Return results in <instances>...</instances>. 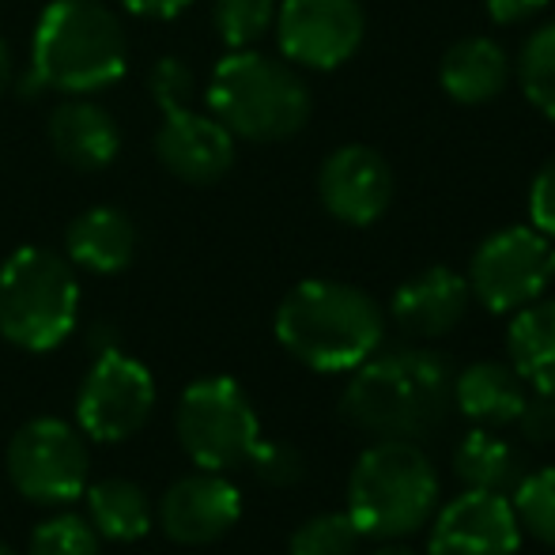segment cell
Segmentation results:
<instances>
[{"label": "cell", "mask_w": 555, "mask_h": 555, "mask_svg": "<svg viewBox=\"0 0 555 555\" xmlns=\"http://www.w3.org/2000/svg\"><path fill=\"white\" fill-rule=\"evenodd\" d=\"M453 363L431 348L374 351L351 371L340 416L374 442H424L453 412Z\"/></svg>", "instance_id": "6da1fadb"}, {"label": "cell", "mask_w": 555, "mask_h": 555, "mask_svg": "<svg viewBox=\"0 0 555 555\" xmlns=\"http://www.w3.org/2000/svg\"><path fill=\"white\" fill-rule=\"evenodd\" d=\"M382 307L363 287L340 280H302L276 310V340L292 359L322 374L356 371L382 348Z\"/></svg>", "instance_id": "7a4b0ae2"}, {"label": "cell", "mask_w": 555, "mask_h": 555, "mask_svg": "<svg viewBox=\"0 0 555 555\" xmlns=\"http://www.w3.org/2000/svg\"><path fill=\"white\" fill-rule=\"evenodd\" d=\"M121 20L99 0H53L35 27L30 83L35 88L91 95L125 76Z\"/></svg>", "instance_id": "3957f363"}, {"label": "cell", "mask_w": 555, "mask_h": 555, "mask_svg": "<svg viewBox=\"0 0 555 555\" xmlns=\"http://www.w3.org/2000/svg\"><path fill=\"white\" fill-rule=\"evenodd\" d=\"M439 473L416 442H374L348 476V518L371 541H401L431 521Z\"/></svg>", "instance_id": "277c9868"}, {"label": "cell", "mask_w": 555, "mask_h": 555, "mask_svg": "<svg viewBox=\"0 0 555 555\" xmlns=\"http://www.w3.org/2000/svg\"><path fill=\"white\" fill-rule=\"evenodd\" d=\"M212 117L231 129V137H246L257 144L287 140L307 125L310 91L292 65L264 57L254 50H231L216 65L208 88Z\"/></svg>", "instance_id": "5b68a950"}, {"label": "cell", "mask_w": 555, "mask_h": 555, "mask_svg": "<svg viewBox=\"0 0 555 555\" xmlns=\"http://www.w3.org/2000/svg\"><path fill=\"white\" fill-rule=\"evenodd\" d=\"M80 284L73 261L23 246L0 264V336L23 351H53L76 325Z\"/></svg>", "instance_id": "8992f818"}, {"label": "cell", "mask_w": 555, "mask_h": 555, "mask_svg": "<svg viewBox=\"0 0 555 555\" xmlns=\"http://www.w3.org/2000/svg\"><path fill=\"white\" fill-rule=\"evenodd\" d=\"M175 431L190 461L208 473H227L249 461L261 424L234 378H197L182 393L175 412Z\"/></svg>", "instance_id": "52a82bcc"}, {"label": "cell", "mask_w": 555, "mask_h": 555, "mask_svg": "<svg viewBox=\"0 0 555 555\" xmlns=\"http://www.w3.org/2000/svg\"><path fill=\"white\" fill-rule=\"evenodd\" d=\"M12 488L35 506H65L88 491L91 450L80 427L57 416L27 420L4 453Z\"/></svg>", "instance_id": "ba28073f"}, {"label": "cell", "mask_w": 555, "mask_h": 555, "mask_svg": "<svg viewBox=\"0 0 555 555\" xmlns=\"http://www.w3.org/2000/svg\"><path fill=\"white\" fill-rule=\"evenodd\" d=\"M552 284V242L537 227H506L476 246L468 261V292L491 314H518Z\"/></svg>", "instance_id": "9c48e42d"}, {"label": "cell", "mask_w": 555, "mask_h": 555, "mask_svg": "<svg viewBox=\"0 0 555 555\" xmlns=\"http://www.w3.org/2000/svg\"><path fill=\"white\" fill-rule=\"evenodd\" d=\"M155 409V382L140 359L106 348L83 374L76 393V427L88 442H121L147 424Z\"/></svg>", "instance_id": "30bf717a"}, {"label": "cell", "mask_w": 555, "mask_h": 555, "mask_svg": "<svg viewBox=\"0 0 555 555\" xmlns=\"http://www.w3.org/2000/svg\"><path fill=\"white\" fill-rule=\"evenodd\" d=\"M366 35L359 0H284L276 8V38L292 65L330 73L356 57Z\"/></svg>", "instance_id": "8fae6325"}, {"label": "cell", "mask_w": 555, "mask_h": 555, "mask_svg": "<svg viewBox=\"0 0 555 555\" xmlns=\"http://www.w3.org/2000/svg\"><path fill=\"white\" fill-rule=\"evenodd\" d=\"M431 518L427 555H518L521 548L518 514L499 491L465 488Z\"/></svg>", "instance_id": "7c38bea8"}, {"label": "cell", "mask_w": 555, "mask_h": 555, "mask_svg": "<svg viewBox=\"0 0 555 555\" xmlns=\"http://www.w3.org/2000/svg\"><path fill=\"white\" fill-rule=\"evenodd\" d=\"M318 197L333 220L371 227L393 201V167L366 144H344L318 170Z\"/></svg>", "instance_id": "4fadbf2b"}, {"label": "cell", "mask_w": 555, "mask_h": 555, "mask_svg": "<svg viewBox=\"0 0 555 555\" xmlns=\"http://www.w3.org/2000/svg\"><path fill=\"white\" fill-rule=\"evenodd\" d=\"M242 518V495L223 473H190L159 499V529L175 544H216Z\"/></svg>", "instance_id": "5bb4252c"}, {"label": "cell", "mask_w": 555, "mask_h": 555, "mask_svg": "<svg viewBox=\"0 0 555 555\" xmlns=\"http://www.w3.org/2000/svg\"><path fill=\"white\" fill-rule=\"evenodd\" d=\"M155 155L175 178L190 185H212L231 170L234 137L212 114H197L190 106L167 111L155 137Z\"/></svg>", "instance_id": "9a60e30c"}, {"label": "cell", "mask_w": 555, "mask_h": 555, "mask_svg": "<svg viewBox=\"0 0 555 555\" xmlns=\"http://www.w3.org/2000/svg\"><path fill=\"white\" fill-rule=\"evenodd\" d=\"M468 280L457 276L446 264H431V269L416 272L393 292L389 314H393L397 330L416 340H435L461 325L468 310Z\"/></svg>", "instance_id": "2e32d148"}, {"label": "cell", "mask_w": 555, "mask_h": 555, "mask_svg": "<svg viewBox=\"0 0 555 555\" xmlns=\"http://www.w3.org/2000/svg\"><path fill=\"white\" fill-rule=\"evenodd\" d=\"M529 386L511 363L480 359L453 374V409L468 416L476 427H511L518 420Z\"/></svg>", "instance_id": "e0dca14e"}, {"label": "cell", "mask_w": 555, "mask_h": 555, "mask_svg": "<svg viewBox=\"0 0 555 555\" xmlns=\"http://www.w3.org/2000/svg\"><path fill=\"white\" fill-rule=\"evenodd\" d=\"M50 144L68 167L103 170V167H111L117 147H121V129H117L114 114L103 111L99 103L73 99V103H61L57 111H53Z\"/></svg>", "instance_id": "ac0fdd59"}, {"label": "cell", "mask_w": 555, "mask_h": 555, "mask_svg": "<svg viewBox=\"0 0 555 555\" xmlns=\"http://www.w3.org/2000/svg\"><path fill=\"white\" fill-rule=\"evenodd\" d=\"M439 80L453 103L483 106L495 95H503L506 80H511V57L495 38L468 35L446 50Z\"/></svg>", "instance_id": "d6986e66"}, {"label": "cell", "mask_w": 555, "mask_h": 555, "mask_svg": "<svg viewBox=\"0 0 555 555\" xmlns=\"http://www.w3.org/2000/svg\"><path fill=\"white\" fill-rule=\"evenodd\" d=\"M65 254L80 269L111 276V272H121L137 254V227L121 208H88L68 227Z\"/></svg>", "instance_id": "ffe728a7"}, {"label": "cell", "mask_w": 555, "mask_h": 555, "mask_svg": "<svg viewBox=\"0 0 555 555\" xmlns=\"http://www.w3.org/2000/svg\"><path fill=\"white\" fill-rule=\"evenodd\" d=\"M511 366L533 386V393L555 397V299H537L514 314L506 330Z\"/></svg>", "instance_id": "44dd1931"}, {"label": "cell", "mask_w": 555, "mask_h": 555, "mask_svg": "<svg viewBox=\"0 0 555 555\" xmlns=\"http://www.w3.org/2000/svg\"><path fill=\"white\" fill-rule=\"evenodd\" d=\"M453 476L465 488L514 495V488L526 476V461H521L518 446L506 442L495 427H476L453 450Z\"/></svg>", "instance_id": "7402d4cb"}, {"label": "cell", "mask_w": 555, "mask_h": 555, "mask_svg": "<svg viewBox=\"0 0 555 555\" xmlns=\"http://www.w3.org/2000/svg\"><path fill=\"white\" fill-rule=\"evenodd\" d=\"M88 514L91 526L106 541H144L152 533V499L140 483L125 480V476H111V480L88 483Z\"/></svg>", "instance_id": "603a6c76"}, {"label": "cell", "mask_w": 555, "mask_h": 555, "mask_svg": "<svg viewBox=\"0 0 555 555\" xmlns=\"http://www.w3.org/2000/svg\"><path fill=\"white\" fill-rule=\"evenodd\" d=\"M518 80L529 103L555 121V23L526 38L518 53Z\"/></svg>", "instance_id": "cb8c5ba5"}, {"label": "cell", "mask_w": 555, "mask_h": 555, "mask_svg": "<svg viewBox=\"0 0 555 555\" xmlns=\"http://www.w3.org/2000/svg\"><path fill=\"white\" fill-rule=\"evenodd\" d=\"M511 506L526 533H533L541 544L555 548V465L521 476Z\"/></svg>", "instance_id": "d4e9b609"}, {"label": "cell", "mask_w": 555, "mask_h": 555, "mask_svg": "<svg viewBox=\"0 0 555 555\" xmlns=\"http://www.w3.org/2000/svg\"><path fill=\"white\" fill-rule=\"evenodd\" d=\"M276 23V0H216V30L227 50H254Z\"/></svg>", "instance_id": "484cf974"}, {"label": "cell", "mask_w": 555, "mask_h": 555, "mask_svg": "<svg viewBox=\"0 0 555 555\" xmlns=\"http://www.w3.org/2000/svg\"><path fill=\"white\" fill-rule=\"evenodd\" d=\"M363 533L356 529V521L344 514H314L292 533L287 552L292 555H356Z\"/></svg>", "instance_id": "4316f807"}, {"label": "cell", "mask_w": 555, "mask_h": 555, "mask_svg": "<svg viewBox=\"0 0 555 555\" xmlns=\"http://www.w3.org/2000/svg\"><path fill=\"white\" fill-rule=\"evenodd\" d=\"M27 555H103V548H99V533L88 518L57 514L30 533Z\"/></svg>", "instance_id": "83f0119b"}, {"label": "cell", "mask_w": 555, "mask_h": 555, "mask_svg": "<svg viewBox=\"0 0 555 555\" xmlns=\"http://www.w3.org/2000/svg\"><path fill=\"white\" fill-rule=\"evenodd\" d=\"M249 465H254L257 480H264L269 488H292L307 473V461L295 450L292 442H264L257 439L254 453H249Z\"/></svg>", "instance_id": "f1b7e54d"}, {"label": "cell", "mask_w": 555, "mask_h": 555, "mask_svg": "<svg viewBox=\"0 0 555 555\" xmlns=\"http://www.w3.org/2000/svg\"><path fill=\"white\" fill-rule=\"evenodd\" d=\"M147 83H152V99L163 106V114L190 106V95H193V73L185 68V61L163 57L159 65L152 68Z\"/></svg>", "instance_id": "f546056e"}, {"label": "cell", "mask_w": 555, "mask_h": 555, "mask_svg": "<svg viewBox=\"0 0 555 555\" xmlns=\"http://www.w3.org/2000/svg\"><path fill=\"white\" fill-rule=\"evenodd\" d=\"M514 427H518L521 442L537 446V450H541V446H552L555 442V397L529 393L518 412V420H514Z\"/></svg>", "instance_id": "4dcf8cb0"}, {"label": "cell", "mask_w": 555, "mask_h": 555, "mask_svg": "<svg viewBox=\"0 0 555 555\" xmlns=\"http://www.w3.org/2000/svg\"><path fill=\"white\" fill-rule=\"evenodd\" d=\"M529 216L544 238H555V155L537 170L533 185H529Z\"/></svg>", "instance_id": "1f68e13d"}, {"label": "cell", "mask_w": 555, "mask_h": 555, "mask_svg": "<svg viewBox=\"0 0 555 555\" xmlns=\"http://www.w3.org/2000/svg\"><path fill=\"white\" fill-rule=\"evenodd\" d=\"M483 4H488V15L499 27H514V23H526L533 15H541L548 8V0H483Z\"/></svg>", "instance_id": "d6a6232c"}, {"label": "cell", "mask_w": 555, "mask_h": 555, "mask_svg": "<svg viewBox=\"0 0 555 555\" xmlns=\"http://www.w3.org/2000/svg\"><path fill=\"white\" fill-rule=\"evenodd\" d=\"M132 15H144V20H170V15L185 12L193 0H121Z\"/></svg>", "instance_id": "836d02e7"}, {"label": "cell", "mask_w": 555, "mask_h": 555, "mask_svg": "<svg viewBox=\"0 0 555 555\" xmlns=\"http://www.w3.org/2000/svg\"><path fill=\"white\" fill-rule=\"evenodd\" d=\"M8 80H12V53H8V42L0 38V95H4Z\"/></svg>", "instance_id": "e575fe53"}, {"label": "cell", "mask_w": 555, "mask_h": 555, "mask_svg": "<svg viewBox=\"0 0 555 555\" xmlns=\"http://www.w3.org/2000/svg\"><path fill=\"white\" fill-rule=\"evenodd\" d=\"M378 555H420V552H412V548H382Z\"/></svg>", "instance_id": "d590c367"}, {"label": "cell", "mask_w": 555, "mask_h": 555, "mask_svg": "<svg viewBox=\"0 0 555 555\" xmlns=\"http://www.w3.org/2000/svg\"><path fill=\"white\" fill-rule=\"evenodd\" d=\"M552 284H555V246H552Z\"/></svg>", "instance_id": "8d00e7d4"}, {"label": "cell", "mask_w": 555, "mask_h": 555, "mask_svg": "<svg viewBox=\"0 0 555 555\" xmlns=\"http://www.w3.org/2000/svg\"><path fill=\"white\" fill-rule=\"evenodd\" d=\"M0 555H15L12 548H4V544H0Z\"/></svg>", "instance_id": "74e56055"}]
</instances>
